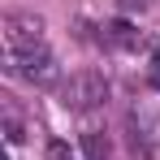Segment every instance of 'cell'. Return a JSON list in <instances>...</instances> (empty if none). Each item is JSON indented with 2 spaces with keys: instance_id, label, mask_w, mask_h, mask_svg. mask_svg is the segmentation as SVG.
Listing matches in <instances>:
<instances>
[{
  "instance_id": "6da1fadb",
  "label": "cell",
  "mask_w": 160,
  "mask_h": 160,
  "mask_svg": "<svg viewBox=\"0 0 160 160\" xmlns=\"http://www.w3.org/2000/svg\"><path fill=\"white\" fill-rule=\"evenodd\" d=\"M4 69H9L13 78L35 82V87H52V82L61 78V65H56V56L48 52V43L26 48V52H4Z\"/></svg>"
},
{
  "instance_id": "7a4b0ae2",
  "label": "cell",
  "mask_w": 160,
  "mask_h": 160,
  "mask_svg": "<svg viewBox=\"0 0 160 160\" xmlns=\"http://www.w3.org/2000/svg\"><path fill=\"white\" fill-rule=\"evenodd\" d=\"M65 108H74V112H87V108H100L108 100V82L95 74V69H82V74H74V78L65 82Z\"/></svg>"
},
{
  "instance_id": "3957f363",
  "label": "cell",
  "mask_w": 160,
  "mask_h": 160,
  "mask_svg": "<svg viewBox=\"0 0 160 160\" xmlns=\"http://www.w3.org/2000/svg\"><path fill=\"white\" fill-rule=\"evenodd\" d=\"M43 43V22L30 13H9L4 18V52H26Z\"/></svg>"
},
{
  "instance_id": "277c9868",
  "label": "cell",
  "mask_w": 160,
  "mask_h": 160,
  "mask_svg": "<svg viewBox=\"0 0 160 160\" xmlns=\"http://www.w3.org/2000/svg\"><path fill=\"white\" fill-rule=\"evenodd\" d=\"M104 39L112 48H134V43H138V30H134L130 22H112V26L104 30Z\"/></svg>"
},
{
  "instance_id": "5b68a950",
  "label": "cell",
  "mask_w": 160,
  "mask_h": 160,
  "mask_svg": "<svg viewBox=\"0 0 160 160\" xmlns=\"http://www.w3.org/2000/svg\"><path fill=\"white\" fill-rule=\"evenodd\" d=\"M82 152H87V160H108V134L87 130L82 134Z\"/></svg>"
},
{
  "instance_id": "8992f818",
  "label": "cell",
  "mask_w": 160,
  "mask_h": 160,
  "mask_svg": "<svg viewBox=\"0 0 160 160\" xmlns=\"http://www.w3.org/2000/svg\"><path fill=\"white\" fill-rule=\"evenodd\" d=\"M48 160H74V152H69V143H48Z\"/></svg>"
}]
</instances>
